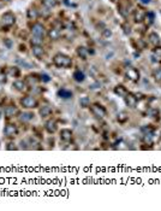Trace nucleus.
I'll use <instances>...</instances> for the list:
<instances>
[{
  "label": "nucleus",
  "instance_id": "f257e3e1",
  "mask_svg": "<svg viewBox=\"0 0 161 211\" xmlns=\"http://www.w3.org/2000/svg\"><path fill=\"white\" fill-rule=\"evenodd\" d=\"M53 63L59 67V68H70L71 64H72V60L70 57L62 54V53H58L54 56L53 58Z\"/></svg>",
  "mask_w": 161,
  "mask_h": 211
},
{
  "label": "nucleus",
  "instance_id": "f03ea898",
  "mask_svg": "<svg viewBox=\"0 0 161 211\" xmlns=\"http://www.w3.org/2000/svg\"><path fill=\"white\" fill-rule=\"evenodd\" d=\"M21 103H22V105H23L24 107H26V109H34V107L37 106V100H36L34 97H30V96L24 97V98L21 100Z\"/></svg>",
  "mask_w": 161,
  "mask_h": 211
},
{
  "label": "nucleus",
  "instance_id": "7ed1b4c3",
  "mask_svg": "<svg viewBox=\"0 0 161 211\" xmlns=\"http://www.w3.org/2000/svg\"><path fill=\"white\" fill-rule=\"evenodd\" d=\"M31 33H33V35H35V36L43 38V35H45V33H46V30H45V28H43L42 24H40V23H35V24L33 25V28H31Z\"/></svg>",
  "mask_w": 161,
  "mask_h": 211
},
{
  "label": "nucleus",
  "instance_id": "20e7f679",
  "mask_svg": "<svg viewBox=\"0 0 161 211\" xmlns=\"http://www.w3.org/2000/svg\"><path fill=\"white\" fill-rule=\"evenodd\" d=\"M15 15L12 13V12H5L3 16H1V22H3V24L4 25H6V27H10V25H12L13 23H15Z\"/></svg>",
  "mask_w": 161,
  "mask_h": 211
},
{
  "label": "nucleus",
  "instance_id": "39448f33",
  "mask_svg": "<svg viewBox=\"0 0 161 211\" xmlns=\"http://www.w3.org/2000/svg\"><path fill=\"white\" fill-rule=\"evenodd\" d=\"M91 112L94 116L99 117V118H102L106 116V110L101 106V105H93L91 106Z\"/></svg>",
  "mask_w": 161,
  "mask_h": 211
},
{
  "label": "nucleus",
  "instance_id": "423d86ee",
  "mask_svg": "<svg viewBox=\"0 0 161 211\" xmlns=\"http://www.w3.org/2000/svg\"><path fill=\"white\" fill-rule=\"evenodd\" d=\"M60 139H61L62 141L69 142V141L72 139V132H71L70 129H62V130L60 132Z\"/></svg>",
  "mask_w": 161,
  "mask_h": 211
},
{
  "label": "nucleus",
  "instance_id": "0eeeda50",
  "mask_svg": "<svg viewBox=\"0 0 161 211\" xmlns=\"http://www.w3.org/2000/svg\"><path fill=\"white\" fill-rule=\"evenodd\" d=\"M4 133L6 136H13L17 134V127L15 124H7L4 129Z\"/></svg>",
  "mask_w": 161,
  "mask_h": 211
},
{
  "label": "nucleus",
  "instance_id": "6e6552de",
  "mask_svg": "<svg viewBox=\"0 0 161 211\" xmlns=\"http://www.w3.org/2000/svg\"><path fill=\"white\" fill-rule=\"evenodd\" d=\"M125 101L130 107H135L137 105V98L134 94H126L125 96Z\"/></svg>",
  "mask_w": 161,
  "mask_h": 211
},
{
  "label": "nucleus",
  "instance_id": "1a4fd4ad",
  "mask_svg": "<svg viewBox=\"0 0 161 211\" xmlns=\"http://www.w3.org/2000/svg\"><path fill=\"white\" fill-rule=\"evenodd\" d=\"M58 96L62 99H69V98H72V92H70V90H68L65 88H61L58 90Z\"/></svg>",
  "mask_w": 161,
  "mask_h": 211
},
{
  "label": "nucleus",
  "instance_id": "9d476101",
  "mask_svg": "<svg viewBox=\"0 0 161 211\" xmlns=\"http://www.w3.org/2000/svg\"><path fill=\"white\" fill-rule=\"evenodd\" d=\"M33 54H34L36 58L41 59V58L43 57V54H45V51H43L42 46H33Z\"/></svg>",
  "mask_w": 161,
  "mask_h": 211
},
{
  "label": "nucleus",
  "instance_id": "9b49d317",
  "mask_svg": "<svg viewBox=\"0 0 161 211\" xmlns=\"http://www.w3.org/2000/svg\"><path fill=\"white\" fill-rule=\"evenodd\" d=\"M17 112H18L17 107L13 106V105H11V106H7V107H6V110H5V116L10 118V117H13Z\"/></svg>",
  "mask_w": 161,
  "mask_h": 211
},
{
  "label": "nucleus",
  "instance_id": "f8f14e48",
  "mask_svg": "<svg viewBox=\"0 0 161 211\" xmlns=\"http://www.w3.org/2000/svg\"><path fill=\"white\" fill-rule=\"evenodd\" d=\"M57 122L55 121H48V122L46 123V129L48 133H54L57 130Z\"/></svg>",
  "mask_w": 161,
  "mask_h": 211
},
{
  "label": "nucleus",
  "instance_id": "ddd939ff",
  "mask_svg": "<svg viewBox=\"0 0 161 211\" xmlns=\"http://www.w3.org/2000/svg\"><path fill=\"white\" fill-rule=\"evenodd\" d=\"M144 17H146V12L142 9L136 10V12H135V19H136V22H142L144 19Z\"/></svg>",
  "mask_w": 161,
  "mask_h": 211
},
{
  "label": "nucleus",
  "instance_id": "4468645a",
  "mask_svg": "<svg viewBox=\"0 0 161 211\" xmlns=\"http://www.w3.org/2000/svg\"><path fill=\"white\" fill-rule=\"evenodd\" d=\"M33 117H34V113H31V112H23V113H21L19 119L22 121V122H28V121L33 119Z\"/></svg>",
  "mask_w": 161,
  "mask_h": 211
},
{
  "label": "nucleus",
  "instance_id": "2eb2a0df",
  "mask_svg": "<svg viewBox=\"0 0 161 211\" xmlns=\"http://www.w3.org/2000/svg\"><path fill=\"white\" fill-rule=\"evenodd\" d=\"M49 38L52 39V40H57V39H59V36H60V29H58V28H53V29H51V32H49Z\"/></svg>",
  "mask_w": 161,
  "mask_h": 211
},
{
  "label": "nucleus",
  "instance_id": "dca6fc26",
  "mask_svg": "<svg viewBox=\"0 0 161 211\" xmlns=\"http://www.w3.org/2000/svg\"><path fill=\"white\" fill-rule=\"evenodd\" d=\"M127 76L130 77L132 81H136V80H138V77H140V73L136 70V69H130L127 71Z\"/></svg>",
  "mask_w": 161,
  "mask_h": 211
},
{
  "label": "nucleus",
  "instance_id": "f3484780",
  "mask_svg": "<svg viewBox=\"0 0 161 211\" xmlns=\"http://www.w3.org/2000/svg\"><path fill=\"white\" fill-rule=\"evenodd\" d=\"M51 113H52V109H51L49 106H42V107L40 109V115H41V117H48V116H51Z\"/></svg>",
  "mask_w": 161,
  "mask_h": 211
},
{
  "label": "nucleus",
  "instance_id": "a211bd4d",
  "mask_svg": "<svg viewBox=\"0 0 161 211\" xmlns=\"http://www.w3.org/2000/svg\"><path fill=\"white\" fill-rule=\"evenodd\" d=\"M114 92H115V94H118L120 97H125L127 94V92H126V89H125L124 86H117L114 88Z\"/></svg>",
  "mask_w": 161,
  "mask_h": 211
},
{
  "label": "nucleus",
  "instance_id": "6ab92c4d",
  "mask_svg": "<svg viewBox=\"0 0 161 211\" xmlns=\"http://www.w3.org/2000/svg\"><path fill=\"white\" fill-rule=\"evenodd\" d=\"M13 87L17 89V90H19V92H22V90H24L25 89V82H23V81H15L13 82Z\"/></svg>",
  "mask_w": 161,
  "mask_h": 211
},
{
  "label": "nucleus",
  "instance_id": "aec40b11",
  "mask_svg": "<svg viewBox=\"0 0 161 211\" xmlns=\"http://www.w3.org/2000/svg\"><path fill=\"white\" fill-rule=\"evenodd\" d=\"M74 78H75L77 82H82V81H84V74H83L82 71L77 70V71L74 73Z\"/></svg>",
  "mask_w": 161,
  "mask_h": 211
},
{
  "label": "nucleus",
  "instance_id": "412c9836",
  "mask_svg": "<svg viewBox=\"0 0 161 211\" xmlns=\"http://www.w3.org/2000/svg\"><path fill=\"white\" fill-rule=\"evenodd\" d=\"M42 38H40V36H33V38H31V45H33V46H41V44H42Z\"/></svg>",
  "mask_w": 161,
  "mask_h": 211
},
{
  "label": "nucleus",
  "instance_id": "4be33fe9",
  "mask_svg": "<svg viewBox=\"0 0 161 211\" xmlns=\"http://www.w3.org/2000/svg\"><path fill=\"white\" fill-rule=\"evenodd\" d=\"M149 40H150V42L154 44V45H157V44L160 42V38H159V35L155 34V33H151V34L149 35Z\"/></svg>",
  "mask_w": 161,
  "mask_h": 211
},
{
  "label": "nucleus",
  "instance_id": "5701e85b",
  "mask_svg": "<svg viewBox=\"0 0 161 211\" xmlns=\"http://www.w3.org/2000/svg\"><path fill=\"white\" fill-rule=\"evenodd\" d=\"M79 104L82 107H88V106H90V100L88 97H83L79 99Z\"/></svg>",
  "mask_w": 161,
  "mask_h": 211
},
{
  "label": "nucleus",
  "instance_id": "b1692460",
  "mask_svg": "<svg viewBox=\"0 0 161 211\" xmlns=\"http://www.w3.org/2000/svg\"><path fill=\"white\" fill-rule=\"evenodd\" d=\"M36 17H37V11L35 9L28 10V18L29 19H36Z\"/></svg>",
  "mask_w": 161,
  "mask_h": 211
},
{
  "label": "nucleus",
  "instance_id": "393cba45",
  "mask_svg": "<svg viewBox=\"0 0 161 211\" xmlns=\"http://www.w3.org/2000/svg\"><path fill=\"white\" fill-rule=\"evenodd\" d=\"M55 4H57V0H43V5H45L47 9L54 7Z\"/></svg>",
  "mask_w": 161,
  "mask_h": 211
},
{
  "label": "nucleus",
  "instance_id": "a878e982",
  "mask_svg": "<svg viewBox=\"0 0 161 211\" xmlns=\"http://www.w3.org/2000/svg\"><path fill=\"white\" fill-rule=\"evenodd\" d=\"M9 75L10 76H13V77H18L19 76V69L18 68H10L9 69Z\"/></svg>",
  "mask_w": 161,
  "mask_h": 211
},
{
  "label": "nucleus",
  "instance_id": "bb28decb",
  "mask_svg": "<svg viewBox=\"0 0 161 211\" xmlns=\"http://www.w3.org/2000/svg\"><path fill=\"white\" fill-rule=\"evenodd\" d=\"M36 82H37V78H35L34 76H28V77H26V83L30 84V86L35 84Z\"/></svg>",
  "mask_w": 161,
  "mask_h": 211
},
{
  "label": "nucleus",
  "instance_id": "cd10ccee",
  "mask_svg": "<svg viewBox=\"0 0 161 211\" xmlns=\"http://www.w3.org/2000/svg\"><path fill=\"white\" fill-rule=\"evenodd\" d=\"M77 53H78V56H81L82 58H85V57H87V50H85L84 47H78Z\"/></svg>",
  "mask_w": 161,
  "mask_h": 211
},
{
  "label": "nucleus",
  "instance_id": "c85d7f7f",
  "mask_svg": "<svg viewBox=\"0 0 161 211\" xmlns=\"http://www.w3.org/2000/svg\"><path fill=\"white\" fill-rule=\"evenodd\" d=\"M126 119H127V116H126L125 112H120L118 115V121H119V122H125Z\"/></svg>",
  "mask_w": 161,
  "mask_h": 211
},
{
  "label": "nucleus",
  "instance_id": "c756f323",
  "mask_svg": "<svg viewBox=\"0 0 161 211\" xmlns=\"http://www.w3.org/2000/svg\"><path fill=\"white\" fill-rule=\"evenodd\" d=\"M4 44H5V46H6L7 48H11V47L13 46V42L11 41V39H5V40H4Z\"/></svg>",
  "mask_w": 161,
  "mask_h": 211
},
{
  "label": "nucleus",
  "instance_id": "7c9ffc66",
  "mask_svg": "<svg viewBox=\"0 0 161 211\" xmlns=\"http://www.w3.org/2000/svg\"><path fill=\"white\" fill-rule=\"evenodd\" d=\"M41 80H42L43 82H48L51 78H49V76H48V75H46V74H42V75H41Z\"/></svg>",
  "mask_w": 161,
  "mask_h": 211
},
{
  "label": "nucleus",
  "instance_id": "2f4dec72",
  "mask_svg": "<svg viewBox=\"0 0 161 211\" xmlns=\"http://www.w3.org/2000/svg\"><path fill=\"white\" fill-rule=\"evenodd\" d=\"M155 78L157 81H161V69H159L156 73H155Z\"/></svg>",
  "mask_w": 161,
  "mask_h": 211
},
{
  "label": "nucleus",
  "instance_id": "473e14b6",
  "mask_svg": "<svg viewBox=\"0 0 161 211\" xmlns=\"http://www.w3.org/2000/svg\"><path fill=\"white\" fill-rule=\"evenodd\" d=\"M144 140H146V142H151L153 141V138H151V134H147L146 135V138H144Z\"/></svg>",
  "mask_w": 161,
  "mask_h": 211
},
{
  "label": "nucleus",
  "instance_id": "72a5a7b5",
  "mask_svg": "<svg viewBox=\"0 0 161 211\" xmlns=\"http://www.w3.org/2000/svg\"><path fill=\"white\" fill-rule=\"evenodd\" d=\"M9 145H10V146H7V150H17V147L15 146V144L11 142V144H9Z\"/></svg>",
  "mask_w": 161,
  "mask_h": 211
},
{
  "label": "nucleus",
  "instance_id": "f704fd0d",
  "mask_svg": "<svg viewBox=\"0 0 161 211\" xmlns=\"http://www.w3.org/2000/svg\"><path fill=\"white\" fill-rule=\"evenodd\" d=\"M6 82V77L5 76H0V83H5Z\"/></svg>",
  "mask_w": 161,
  "mask_h": 211
},
{
  "label": "nucleus",
  "instance_id": "c9c22d12",
  "mask_svg": "<svg viewBox=\"0 0 161 211\" xmlns=\"http://www.w3.org/2000/svg\"><path fill=\"white\" fill-rule=\"evenodd\" d=\"M105 36H111V32L108 29H106V32H105Z\"/></svg>",
  "mask_w": 161,
  "mask_h": 211
},
{
  "label": "nucleus",
  "instance_id": "e433bc0d",
  "mask_svg": "<svg viewBox=\"0 0 161 211\" xmlns=\"http://www.w3.org/2000/svg\"><path fill=\"white\" fill-rule=\"evenodd\" d=\"M155 53H156V54H159V56H161V48H157V50L155 51Z\"/></svg>",
  "mask_w": 161,
  "mask_h": 211
},
{
  "label": "nucleus",
  "instance_id": "4c0bfd02",
  "mask_svg": "<svg viewBox=\"0 0 161 211\" xmlns=\"http://www.w3.org/2000/svg\"><path fill=\"white\" fill-rule=\"evenodd\" d=\"M141 1H142L143 4H148V3H150V0H141Z\"/></svg>",
  "mask_w": 161,
  "mask_h": 211
}]
</instances>
